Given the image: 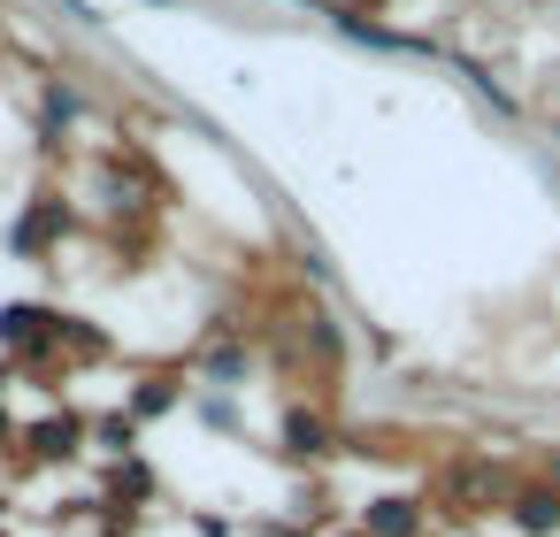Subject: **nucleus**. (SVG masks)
Listing matches in <instances>:
<instances>
[{
	"label": "nucleus",
	"mask_w": 560,
	"mask_h": 537,
	"mask_svg": "<svg viewBox=\"0 0 560 537\" xmlns=\"http://www.w3.org/2000/svg\"><path fill=\"white\" fill-rule=\"evenodd\" d=\"M560 522V491H529L522 499V529H552Z\"/></svg>",
	"instance_id": "nucleus-1"
},
{
	"label": "nucleus",
	"mask_w": 560,
	"mask_h": 537,
	"mask_svg": "<svg viewBox=\"0 0 560 537\" xmlns=\"http://www.w3.org/2000/svg\"><path fill=\"white\" fill-rule=\"evenodd\" d=\"M369 522H376L384 537H407V529H415V514H407V499H384V506H376Z\"/></svg>",
	"instance_id": "nucleus-2"
}]
</instances>
